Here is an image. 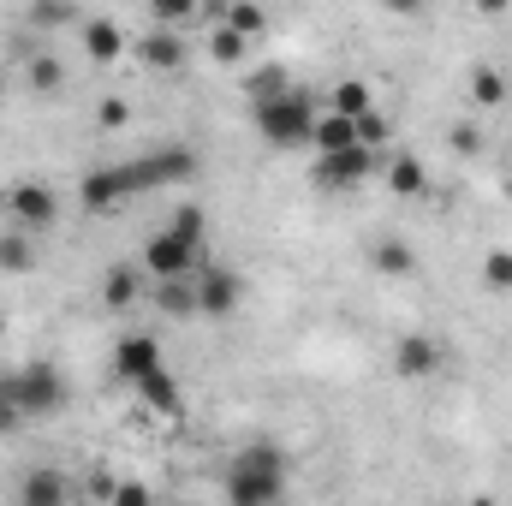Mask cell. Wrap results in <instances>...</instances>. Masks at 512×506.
<instances>
[{"label": "cell", "mask_w": 512, "mask_h": 506, "mask_svg": "<svg viewBox=\"0 0 512 506\" xmlns=\"http://www.w3.org/2000/svg\"><path fill=\"white\" fill-rule=\"evenodd\" d=\"M387 137H393V120H387L382 108H376V114H364V120H358V149H370V155H376V149H382Z\"/></svg>", "instance_id": "cell-29"}, {"label": "cell", "mask_w": 512, "mask_h": 506, "mask_svg": "<svg viewBox=\"0 0 512 506\" xmlns=\"http://www.w3.org/2000/svg\"><path fill=\"white\" fill-rule=\"evenodd\" d=\"M126 120H131L126 102H102V108H96V126H102V131H120Z\"/></svg>", "instance_id": "cell-32"}, {"label": "cell", "mask_w": 512, "mask_h": 506, "mask_svg": "<svg viewBox=\"0 0 512 506\" xmlns=\"http://www.w3.org/2000/svg\"><path fill=\"white\" fill-rule=\"evenodd\" d=\"M328 114H340V120H364V114H376V90L364 84V78H340L334 84V96H328Z\"/></svg>", "instance_id": "cell-15"}, {"label": "cell", "mask_w": 512, "mask_h": 506, "mask_svg": "<svg viewBox=\"0 0 512 506\" xmlns=\"http://www.w3.org/2000/svg\"><path fill=\"white\" fill-rule=\"evenodd\" d=\"M66 501H72V483H66L60 465H30L12 489V506H66Z\"/></svg>", "instance_id": "cell-12"}, {"label": "cell", "mask_w": 512, "mask_h": 506, "mask_svg": "<svg viewBox=\"0 0 512 506\" xmlns=\"http://www.w3.org/2000/svg\"><path fill=\"white\" fill-rule=\"evenodd\" d=\"M370 268L376 274H387V280H405L411 268H417V256H411V245H399V239H370Z\"/></svg>", "instance_id": "cell-20"}, {"label": "cell", "mask_w": 512, "mask_h": 506, "mask_svg": "<svg viewBox=\"0 0 512 506\" xmlns=\"http://www.w3.org/2000/svg\"><path fill=\"white\" fill-rule=\"evenodd\" d=\"M292 489V459L280 441L256 435L221 465V501L227 506H286Z\"/></svg>", "instance_id": "cell-1"}, {"label": "cell", "mask_w": 512, "mask_h": 506, "mask_svg": "<svg viewBox=\"0 0 512 506\" xmlns=\"http://www.w3.org/2000/svg\"><path fill=\"white\" fill-rule=\"evenodd\" d=\"M137 399L149 405V411H161V417H179V381H173V370H161V376H149L143 387H137Z\"/></svg>", "instance_id": "cell-23"}, {"label": "cell", "mask_w": 512, "mask_h": 506, "mask_svg": "<svg viewBox=\"0 0 512 506\" xmlns=\"http://www.w3.org/2000/svg\"><path fill=\"white\" fill-rule=\"evenodd\" d=\"M161 227H173L179 239H191V245H203V251H209V215H203L197 203H179V209H173Z\"/></svg>", "instance_id": "cell-25"}, {"label": "cell", "mask_w": 512, "mask_h": 506, "mask_svg": "<svg viewBox=\"0 0 512 506\" xmlns=\"http://www.w3.org/2000/svg\"><path fill=\"white\" fill-rule=\"evenodd\" d=\"M316 120H322V108H316L310 90H298V84H292L286 96L251 102V126H256V137H262L268 149H310Z\"/></svg>", "instance_id": "cell-3"}, {"label": "cell", "mask_w": 512, "mask_h": 506, "mask_svg": "<svg viewBox=\"0 0 512 506\" xmlns=\"http://www.w3.org/2000/svg\"><path fill=\"white\" fill-rule=\"evenodd\" d=\"M209 54H215L221 66H239V60L251 54V42H245V36H233L227 24H215V30H209Z\"/></svg>", "instance_id": "cell-27"}, {"label": "cell", "mask_w": 512, "mask_h": 506, "mask_svg": "<svg viewBox=\"0 0 512 506\" xmlns=\"http://www.w3.org/2000/svg\"><path fill=\"white\" fill-rule=\"evenodd\" d=\"M18 423H24V417H18V411H12V399H6V393H0V435H12V429H18Z\"/></svg>", "instance_id": "cell-35"}, {"label": "cell", "mask_w": 512, "mask_h": 506, "mask_svg": "<svg viewBox=\"0 0 512 506\" xmlns=\"http://www.w3.org/2000/svg\"><path fill=\"white\" fill-rule=\"evenodd\" d=\"M131 197H143V191H137V179H131V161L90 167V173L78 179V203H84L90 215H114V209H126Z\"/></svg>", "instance_id": "cell-8"}, {"label": "cell", "mask_w": 512, "mask_h": 506, "mask_svg": "<svg viewBox=\"0 0 512 506\" xmlns=\"http://www.w3.org/2000/svg\"><path fill=\"white\" fill-rule=\"evenodd\" d=\"M0 393H6L12 411L30 423V417H54V411H66L72 381H66V370H60L54 358H24V364L0 370Z\"/></svg>", "instance_id": "cell-2"}, {"label": "cell", "mask_w": 512, "mask_h": 506, "mask_svg": "<svg viewBox=\"0 0 512 506\" xmlns=\"http://www.w3.org/2000/svg\"><path fill=\"white\" fill-rule=\"evenodd\" d=\"M465 506H501V501H495V495H471Z\"/></svg>", "instance_id": "cell-36"}, {"label": "cell", "mask_w": 512, "mask_h": 506, "mask_svg": "<svg viewBox=\"0 0 512 506\" xmlns=\"http://www.w3.org/2000/svg\"><path fill=\"white\" fill-rule=\"evenodd\" d=\"M131 48H137V60H143V66H155V72L185 66V36H173V30H149V36H137Z\"/></svg>", "instance_id": "cell-14"}, {"label": "cell", "mask_w": 512, "mask_h": 506, "mask_svg": "<svg viewBox=\"0 0 512 506\" xmlns=\"http://www.w3.org/2000/svg\"><path fill=\"white\" fill-rule=\"evenodd\" d=\"M203 262H209V251H203V245H191V239H179L173 227H155V233L143 239V256H137V268L149 274V286H167V280H191Z\"/></svg>", "instance_id": "cell-4"}, {"label": "cell", "mask_w": 512, "mask_h": 506, "mask_svg": "<svg viewBox=\"0 0 512 506\" xmlns=\"http://www.w3.org/2000/svg\"><path fill=\"white\" fill-rule=\"evenodd\" d=\"M447 137H453V149H459V155H477V149H483V137H477V126H453Z\"/></svg>", "instance_id": "cell-34"}, {"label": "cell", "mask_w": 512, "mask_h": 506, "mask_svg": "<svg viewBox=\"0 0 512 506\" xmlns=\"http://www.w3.org/2000/svg\"><path fill=\"white\" fill-rule=\"evenodd\" d=\"M387 185H393L399 197H429V167H423L417 155H405V149H399V155L387 161Z\"/></svg>", "instance_id": "cell-18"}, {"label": "cell", "mask_w": 512, "mask_h": 506, "mask_svg": "<svg viewBox=\"0 0 512 506\" xmlns=\"http://www.w3.org/2000/svg\"><path fill=\"white\" fill-rule=\"evenodd\" d=\"M108 370H114V381H126L131 393H137L149 376H161V370H167V358H161V334H143V328L120 334V340H114V352H108Z\"/></svg>", "instance_id": "cell-7"}, {"label": "cell", "mask_w": 512, "mask_h": 506, "mask_svg": "<svg viewBox=\"0 0 512 506\" xmlns=\"http://www.w3.org/2000/svg\"><path fill=\"white\" fill-rule=\"evenodd\" d=\"M143 280H149V274H143L137 262H114V268L102 274V304H108V310H126V304H137Z\"/></svg>", "instance_id": "cell-16"}, {"label": "cell", "mask_w": 512, "mask_h": 506, "mask_svg": "<svg viewBox=\"0 0 512 506\" xmlns=\"http://www.w3.org/2000/svg\"><path fill=\"white\" fill-rule=\"evenodd\" d=\"M376 173V155L370 149H340V155H316V167H310V179L322 185V191H358L364 179Z\"/></svg>", "instance_id": "cell-11"}, {"label": "cell", "mask_w": 512, "mask_h": 506, "mask_svg": "<svg viewBox=\"0 0 512 506\" xmlns=\"http://www.w3.org/2000/svg\"><path fill=\"white\" fill-rule=\"evenodd\" d=\"M24 78H30V90H36V96H60V90H66V60H60V54H48V48H30Z\"/></svg>", "instance_id": "cell-17"}, {"label": "cell", "mask_w": 512, "mask_h": 506, "mask_svg": "<svg viewBox=\"0 0 512 506\" xmlns=\"http://www.w3.org/2000/svg\"><path fill=\"white\" fill-rule=\"evenodd\" d=\"M0 215H6V227L12 233H48L54 227V215H60V197H54V185H42V179H12L6 191H0Z\"/></svg>", "instance_id": "cell-5"}, {"label": "cell", "mask_w": 512, "mask_h": 506, "mask_svg": "<svg viewBox=\"0 0 512 506\" xmlns=\"http://www.w3.org/2000/svg\"><path fill=\"white\" fill-rule=\"evenodd\" d=\"M203 167H197V155L185 149V143H161V149H149V155H131V179H137V191H173V185H191Z\"/></svg>", "instance_id": "cell-6"}, {"label": "cell", "mask_w": 512, "mask_h": 506, "mask_svg": "<svg viewBox=\"0 0 512 506\" xmlns=\"http://www.w3.org/2000/svg\"><path fill=\"white\" fill-rule=\"evenodd\" d=\"M155 304H161L167 316H197V292H191V280H167V286H155Z\"/></svg>", "instance_id": "cell-26"}, {"label": "cell", "mask_w": 512, "mask_h": 506, "mask_svg": "<svg viewBox=\"0 0 512 506\" xmlns=\"http://www.w3.org/2000/svg\"><path fill=\"white\" fill-rule=\"evenodd\" d=\"M149 18H155V30H161V24H185V18H191V6H185V0H167V6H155Z\"/></svg>", "instance_id": "cell-33"}, {"label": "cell", "mask_w": 512, "mask_h": 506, "mask_svg": "<svg viewBox=\"0 0 512 506\" xmlns=\"http://www.w3.org/2000/svg\"><path fill=\"white\" fill-rule=\"evenodd\" d=\"M108 506H161L137 477H114V489H108Z\"/></svg>", "instance_id": "cell-30"}, {"label": "cell", "mask_w": 512, "mask_h": 506, "mask_svg": "<svg viewBox=\"0 0 512 506\" xmlns=\"http://www.w3.org/2000/svg\"><path fill=\"white\" fill-rule=\"evenodd\" d=\"M310 149H316V155H340V149H358V126L322 108V120H316V137H310Z\"/></svg>", "instance_id": "cell-19"}, {"label": "cell", "mask_w": 512, "mask_h": 506, "mask_svg": "<svg viewBox=\"0 0 512 506\" xmlns=\"http://www.w3.org/2000/svg\"><path fill=\"white\" fill-rule=\"evenodd\" d=\"M36 268V239L30 233H0V274H30Z\"/></svg>", "instance_id": "cell-24"}, {"label": "cell", "mask_w": 512, "mask_h": 506, "mask_svg": "<svg viewBox=\"0 0 512 506\" xmlns=\"http://www.w3.org/2000/svg\"><path fill=\"white\" fill-rule=\"evenodd\" d=\"M387 364H393V376H399V381H435L441 370H447V346H441L435 334L411 328V334H399V340H393Z\"/></svg>", "instance_id": "cell-10"}, {"label": "cell", "mask_w": 512, "mask_h": 506, "mask_svg": "<svg viewBox=\"0 0 512 506\" xmlns=\"http://www.w3.org/2000/svg\"><path fill=\"white\" fill-rule=\"evenodd\" d=\"M221 24H227L233 36H245L251 48L268 36V12H262V6H251V0H239V6H221Z\"/></svg>", "instance_id": "cell-22"}, {"label": "cell", "mask_w": 512, "mask_h": 506, "mask_svg": "<svg viewBox=\"0 0 512 506\" xmlns=\"http://www.w3.org/2000/svg\"><path fill=\"white\" fill-rule=\"evenodd\" d=\"M483 286L501 292V298H512V251H489L483 256Z\"/></svg>", "instance_id": "cell-28"}, {"label": "cell", "mask_w": 512, "mask_h": 506, "mask_svg": "<svg viewBox=\"0 0 512 506\" xmlns=\"http://www.w3.org/2000/svg\"><path fill=\"white\" fill-rule=\"evenodd\" d=\"M191 292H197V316L227 322V316L239 310V298H245V280H239V268H227V262H203V268L191 274Z\"/></svg>", "instance_id": "cell-9"}, {"label": "cell", "mask_w": 512, "mask_h": 506, "mask_svg": "<svg viewBox=\"0 0 512 506\" xmlns=\"http://www.w3.org/2000/svg\"><path fill=\"white\" fill-rule=\"evenodd\" d=\"M507 96H512V84H507V72H501V66H489V60H483V66H471V108H501Z\"/></svg>", "instance_id": "cell-21"}, {"label": "cell", "mask_w": 512, "mask_h": 506, "mask_svg": "<svg viewBox=\"0 0 512 506\" xmlns=\"http://www.w3.org/2000/svg\"><path fill=\"white\" fill-rule=\"evenodd\" d=\"M131 48V36L114 24V18H84V54L96 60V66H108V60H120Z\"/></svg>", "instance_id": "cell-13"}, {"label": "cell", "mask_w": 512, "mask_h": 506, "mask_svg": "<svg viewBox=\"0 0 512 506\" xmlns=\"http://www.w3.org/2000/svg\"><path fill=\"white\" fill-rule=\"evenodd\" d=\"M30 24H78V6H30Z\"/></svg>", "instance_id": "cell-31"}]
</instances>
